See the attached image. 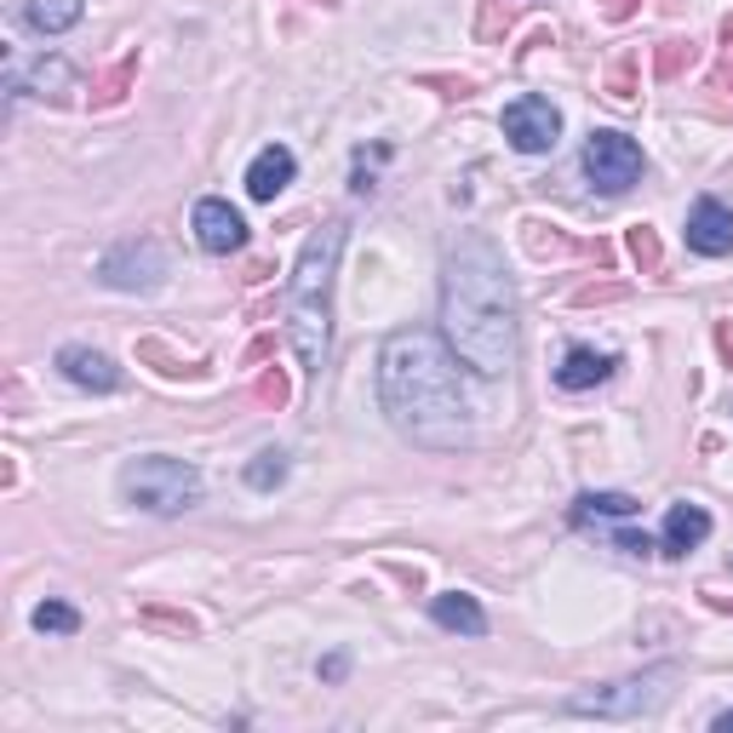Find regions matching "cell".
<instances>
[{
	"mask_svg": "<svg viewBox=\"0 0 733 733\" xmlns=\"http://www.w3.org/2000/svg\"><path fill=\"white\" fill-rule=\"evenodd\" d=\"M430 86H442V97H471L476 81H453V75H430Z\"/></svg>",
	"mask_w": 733,
	"mask_h": 733,
	"instance_id": "obj_32",
	"label": "cell"
},
{
	"mask_svg": "<svg viewBox=\"0 0 733 733\" xmlns=\"http://www.w3.org/2000/svg\"><path fill=\"white\" fill-rule=\"evenodd\" d=\"M510 29V7H498V0H482V41H498Z\"/></svg>",
	"mask_w": 733,
	"mask_h": 733,
	"instance_id": "obj_28",
	"label": "cell"
},
{
	"mask_svg": "<svg viewBox=\"0 0 733 733\" xmlns=\"http://www.w3.org/2000/svg\"><path fill=\"white\" fill-rule=\"evenodd\" d=\"M430 619L442 630H458V637H487V613L476 608V596H458V590L436 596V602H430Z\"/></svg>",
	"mask_w": 733,
	"mask_h": 733,
	"instance_id": "obj_16",
	"label": "cell"
},
{
	"mask_svg": "<svg viewBox=\"0 0 733 733\" xmlns=\"http://www.w3.org/2000/svg\"><path fill=\"white\" fill-rule=\"evenodd\" d=\"M642 149L637 144H630L624 138V132H590V138H585V178L596 184V189H602V195H624L630 184H637L642 178Z\"/></svg>",
	"mask_w": 733,
	"mask_h": 733,
	"instance_id": "obj_6",
	"label": "cell"
},
{
	"mask_svg": "<svg viewBox=\"0 0 733 733\" xmlns=\"http://www.w3.org/2000/svg\"><path fill=\"white\" fill-rule=\"evenodd\" d=\"M35 630H41V637H75V630H81V613H75L70 602H41V608H35Z\"/></svg>",
	"mask_w": 733,
	"mask_h": 733,
	"instance_id": "obj_22",
	"label": "cell"
},
{
	"mask_svg": "<svg viewBox=\"0 0 733 733\" xmlns=\"http://www.w3.org/2000/svg\"><path fill=\"white\" fill-rule=\"evenodd\" d=\"M574 241L568 236H556V229H550V236H545V224H527V252H539V258H550V252H568Z\"/></svg>",
	"mask_w": 733,
	"mask_h": 733,
	"instance_id": "obj_27",
	"label": "cell"
},
{
	"mask_svg": "<svg viewBox=\"0 0 733 733\" xmlns=\"http://www.w3.org/2000/svg\"><path fill=\"white\" fill-rule=\"evenodd\" d=\"M688 247H693L699 258L733 252V207L716 202V195H699L693 213H688Z\"/></svg>",
	"mask_w": 733,
	"mask_h": 733,
	"instance_id": "obj_11",
	"label": "cell"
},
{
	"mask_svg": "<svg viewBox=\"0 0 733 733\" xmlns=\"http://www.w3.org/2000/svg\"><path fill=\"white\" fill-rule=\"evenodd\" d=\"M7 92L12 97H47V104H70V92H75V70L63 58H35L23 70V63H12L7 70Z\"/></svg>",
	"mask_w": 733,
	"mask_h": 733,
	"instance_id": "obj_9",
	"label": "cell"
},
{
	"mask_svg": "<svg viewBox=\"0 0 733 733\" xmlns=\"http://www.w3.org/2000/svg\"><path fill=\"white\" fill-rule=\"evenodd\" d=\"M711 608L716 613H733V596H711Z\"/></svg>",
	"mask_w": 733,
	"mask_h": 733,
	"instance_id": "obj_36",
	"label": "cell"
},
{
	"mask_svg": "<svg viewBox=\"0 0 733 733\" xmlns=\"http://www.w3.org/2000/svg\"><path fill=\"white\" fill-rule=\"evenodd\" d=\"M121 498L149 516H184L202 505V471L173 453H144L121 471Z\"/></svg>",
	"mask_w": 733,
	"mask_h": 733,
	"instance_id": "obj_4",
	"label": "cell"
},
{
	"mask_svg": "<svg viewBox=\"0 0 733 733\" xmlns=\"http://www.w3.org/2000/svg\"><path fill=\"white\" fill-rule=\"evenodd\" d=\"M287 482V453L281 447H264L252 464H247V487L252 493H270V487H281Z\"/></svg>",
	"mask_w": 733,
	"mask_h": 733,
	"instance_id": "obj_20",
	"label": "cell"
},
{
	"mask_svg": "<svg viewBox=\"0 0 733 733\" xmlns=\"http://www.w3.org/2000/svg\"><path fill=\"white\" fill-rule=\"evenodd\" d=\"M86 12V0H23L18 18L35 29V35H63V29H75Z\"/></svg>",
	"mask_w": 733,
	"mask_h": 733,
	"instance_id": "obj_17",
	"label": "cell"
},
{
	"mask_svg": "<svg viewBox=\"0 0 733 733\" xmlns=\"http://www.w3.org/2000/svg\"><path fill=\"white\" fill-rule=\"evenodd\" d=\"M58 373L70 379L75 390H92V395L121 390V366H115L104 350H92V344H63V350H58Z\"/></svg>",
	"mask_w": 733,
	"mask_h": 733,
	"instance_id": "obj_12",
	"label": "cell"
},
{
	"mask_svg": "<svg viewBox=\"0 0 733 733\" xmlns=\"http://www.w3.org/2000/svg\"><path fill=\"white\" fill-rule=\"evenodd\" d=\"M138 361H155L166 379H184V373H195V366H184V361H178L173 350H166L161 339H144V344H138Z\"/></svg>",
	"mask_w": 733,
	"mask_h": 733,
	"instance_id": "obj_25",
	"label": "cell"
},
{
	"mask_svg": "<svg viewBox=\"0 0 733 733\" xmlns=\"http://www.w3.org/2000/svg\"><path fill=\"white\" fill-rule=\"evenodd\" d=\"M252 395H258V402L264 407H287V373H281V366H270V373H258V384H252Z\"/></svg>",
	"mask_w": 733,
	"mask_h": 733,
	"instance_id": "obj_26",
	"label": "cell"
},
{
	"mask_svg": "<svg viewBox=\"0 0 733 733\" xmlns=\"http://www.w3.org/2000/svg\"><path fill=\"white\" fill-rule=\"evenodd\" d=\"M132 81H138V52H126V58L115 63V70H110L104 81H97V86H92V104H97V110H110V104H121V97H126V86H132Z\"/></svg>",
	"mask_w": 733,
	"mask_h": 733,
	"instance_id": "obj_19",
	"label": "cell"
},
{
	"mask_svg": "<svg viewBox=\"0 0 733 733\" xmlns=\"http://www.w3.org/2000/svg\"><path fill=\"white\" fill-rule=\"evenodd\" d=\"M642 505L630 493H579V505H574V522L590 527V522H624V516H637Z\"/></svg>",
	"mask_w": 733,
	"mask_h": 733,
	"instance_id": "obj_18",
	"label": "cell"
},
{
	"mask_svg": "<svg viewBox=\"0 0 733 733\" xmlns=\"http://www.w3.org/2000/svg\"><path fill=\"white\" fill-rule=\"evenodd\" d=\"M630 258H637V270H642V276H653V270H659V236H653L648 224L630 229Z\"/></svg>",
	"mask_w": 733,
	"mask_h": 733,
	"instance_id": "obj_24",
	"label": "cell"
},
{
	"mask_svg": "<svg viewBox=\"0 0 733 733\" xmlns=\"http://www.w3.org/2000/svg\"><path fill=\"white\" fill-rule=\"evenodd\" d=\"M693 58H699L693 41H659V52H653V75H659V81H677L682 70H693Z\"/></svg>",
	"mask_w": 733,
	"mask_h": 733,
	"instance_id": "obj_21",
	"label": "cell"
},
{
	"mask_svg": "<svg viewBox=\"0 0 733 733\" xmlns=\"http://www.w3.org/2000/svg\"><path fill=\"white\" fill-rule=\"evenodd\" d=\"M97 281L115 287V292H155L166 281V252L155 236L144 241H121L115 252H104V264H97Z\"/></svg>",
	"mask_w": 733,
	"mask_h": 733,
	"instance_id": "obj_7",
	"label": "cell"
},
{
	"mask_svg": "<svg viewBox=\"0 0 733 733\" xmlns=\"http://www.w3.org/2000/svg\"><path fill=\"white\" fill-rule=\"evenodd\" d=\"M711 539V516L699 505H671V516H664V533H659V550L664 556H688Z\"/></svg>",
	"mask_w": 733,
	"mask_h": 733,
	"instance_id": "obj_14",
	"label": "cell"
},
{
	"mask_svg": "<svg viewBox=\"0 0 733 733\" xmlns=\"http://www.w3.org/2000/svg\"><path fill=\"white\" fill-rule=\"evenodd\" d=\"M292 173H298V161H292V149H287V144L258 149V155H252V166H247V195H252V202H276V195L292 184Z\"/></svg>",
	"mask_w": 733,
	"mask_h": 733,
	"instance_id": "obj_13",
	"label": "cell"
},
{
	"mask_svg": "<svg viewBox=\"0 0 733 733\" xmlns=\"http://www.w3.org/2000/svg\"><path fill=\"white\" fill-rule=\"evenodd\" d=\"M608 97L613 104H630V97H637V52H624L608 70Z\"/></svg>",
	"mask_w": 733,
	"mask_h": 733,
	"instance_id": "obj_23",
	"label": "cell"
},
{
	"mask_svg": "<svg viewBox=\"0 0 733 733\" xmlns=\"http://www.w3.org/2000/svg\"><path fill=\"white\" fill-rule=\"evenodd\" d=\"M716 92H733V58H727L722 70H716Z\"/></svg>",
	"mask_w": 733,
	"mask_h": 733,
	"instance_id": "obj_35",
	"label": "cell"
},
{
	"mask_svg": "<svg viewBox=\"0 0 733 733\" xmlns=\"http://www.w3.org/2000/svg\"><path fill=\"white\" fill-rule=\"evenodd\" d=\"M442 339L476 379L510 373L522 355L516 281L487 236H458L442 264Z\"/></svg>",
	"mask_w": 733,
	"mask_h": 733,
	"instance_id": "obj_2",
	"label": "cell"
},
{
	"mask_svg": "<svg viewBox=\"0 0 733 733\" xmlns=\"http://www.w3.org/2000/svg\"><path fill=\"white\" fill-rule=\"evenodd\" d=\"M195 241L213 258H229V252L247 247V218L229 202H218V195H207V202H195Z\"/></svg>",
	"mask_w": 733,
	"mask_h": 733,
	"instance_id": "obj_10",
	"label": "cell"
},
{
	"mask_svg": "<svg viewBox=\"0 0 733 733\" xmlns=\"http://www.w3.org/2000/svg\"><path fill=\"white\" fill-rule=\"evenodd\" d=\"M613 545H619L624 556H648V550H653L648 533H630V527H624V533H613Z\"/></svg>",
	"mask_w": 733,
	"mask_h": 733,
	"instance_id": "obj_31",
	"label": "cell"
},
{
	"mask_svg": "<svg viewBox=\"0 0 733 733\" xmlns=\"http://www.w3.org/2000/svg\"><path fill=\"white\" fill-rule=\"evenodd\" d=\"M722 41H727V52H733V12L722 18Z\"/></svg>",
	"mask_w": 733,
	"mask_h": 733,
	"instance_id": "obj_37",
	"label": "cell"
},
{
	"mask_svg": "<svg viewBox=\"0 0 733 733\" xmlns=\"http://www.w3.org/2000/svg\"><path fill=\"white\" fill-rule=\"evenodd\" d=\"M596 7H602V18H613V23H624L630 12L642 7V0H596Z\"/></svg>",
	"mask_w": 733,
	"mask_h": 733,
	"instance_id": "obj_33",
	"label": "cell"
},
{
	"mask_svg": "<svg viewBox=\"0 0 733 733\" xmlns=\"http://www.w3.org/2000/svg\"><path fill=\"white\" fill-rule=\"evenodd\" d=\"M716 733H733V711H722V716H716Z\"/></svg>",
	"mask_w": 733,
	"mask_h": 733,
	"instance_id": "obj_38",
	"label": "cell"
},
{
	"mask_svg": "<svg viewBox=\"0 0 733 733\" xmlns=\"http://www.w3.org/2000/svg\"><path fill=\"white\" fill-rule=\"evenodd\" d=\"M608 373H613V355H608V350L574 344L568 355H561V366H556V384H561V390H590V384H602Z\"/></svg>",
	"mask_w": 733,
	"mask_h": 733,
	"instance_id": "obj_15",
	"label": "cell"
},
{
	"mask_svg": "<svg viewBox=\"0 0 733 733\" xmlns=\"http://www.w3.org/2000/svg\"><path fill=\"white\" fill-rule=\"evenodd\" d=\"M144 619H155V624H173L178 637H195V619H189V613H173V608H144Z\"/></svg>",
	"mask_w": 733,
	"mask_h": 733,
	"instance_id": "obj_29",
	"label": "cell"
},
{
	"mask_svg": "<svg viewBox=\"0 0 733 733\" xmlns=\"http://www.w3.org/2000/svg\"><path fill=\"white\" fill-rule=\"evenodd\" d=\"M608 298H624V287L619 281H608V287H579L574 304H608Z\"/></svg>",
	"mask_w": 733,
	"mask_h": 733,
	"instance_id": "obj_30",
	"label": "cell"
},
{
	"mask_svg": "<svg viewBox=\"0 0 733 733\" xmlns=\"http://www.w3.org/2000/svg\"><path fill=\"white\" fill-rule=\"evenodd\" d=\"M671 682H677V664H659V671H642V677H624V682H608V688H585L574 693L568 716H608V722H630V716H648L671 699Z\"/></svg>",
	"mask_w": 733,
	"mask_h": 733,
	"instance_id": "obj_5",
	"label": "cell"
},
{
	"mask_svg": "<svg viewBox=\"0 0 733 733\" xmlns=\"http://www.w3.org/2000/svg\"><path fill=\"white\" fill-rule=\"evenodd\" d=\"M339 247H344V224L332 218L304 241L292 287H287V339L310 379H321L327 350H332V270H339Z\"/></svg>",
	"mask_w": 733,
	"mask_h": 733,
	"instance_id": "obj_3",
	"label": "cell"
},
{
	"mask_svg": "<svg viewBox=\"0 0 733 733\" xmlns=\"http://www.w3.org/2000/svg\"><path fill=\"white\" fill-rule=\"evenodd\" d=\"M505 138L522 149V155H545V149H556V138H561V115H556V104L550 97H516V104H505Z\"/></svg>",
	"mask_w": 733,
	"mask_h": 733,
	"instance_id": "obj_8",
	"label": "cell"
},
{
	"mask_svg": "<svg viewBox=\"0 0 733 733\" xmlns=\"http://www.w3.org/2000/svg\"><path fill=\"white\" fill-rule=\"evenodd\" d=\"M379 402L390 424L424 453L476 447V402L458 379V355L424 327L390 332L379 350Z\"/></svg>",
	"mask_w": 733,
	"mask_h": 733,
	"instance_id": "obj_1",
	"label": "cell"
},
{
	"mask_svg": "<svg viewBox=\"0 0 733 733\" xmlns=\"http://www.w3.org/2000/svg\"><path fill=\"white\" fill-rule=\"evenodd\" d=\"M344 671H350L344 653H327V659H321V677H327V682H344Z\"/></svg>",
	"mask_w": 733,
	"mask_h": 733,
	"instance_id": "obj_34",
	"label": "cell"
}]
</instances>
